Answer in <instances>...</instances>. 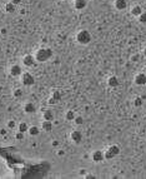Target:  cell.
Returning <instances> with one entry per match:
<instances>
[{
    "label": "cell",
    "mask_w": 146,
    "mask_h": 179,
    "mask_svg": "<svg viewBox=\"0 0 146 179\" xmlns=\"http://www.w3.org/2000/svg\"><path fill=\"white\" fill-rule=\"evenodd\" d=\"M64 1H69V0H64Z\"/></svg>",
    "instance_id": "37"
},
{
    "label": "cell",
    "mask_w": 146,
    "mask_h": 179,
    "mask_svg": "<svg viewBox=\"0 0 146 179\" xmlns=\"http://www.w3.org/2000/svg\"><path fill=\"white\" fill-rule=\"evenodd\" d=\"M20 81H21V84L24 87H31V85H34V83H35V78H34L33 74L25 71V73H23L20 75Z\"/></svg>",
    "instance_id": "3"
},
{
    "label": "cell",
    "mask_w": 146,
    "mask_h": 179,
    "mask_svg": "<svg viewBox=\"0 0 146 179\" xmlns=\"http://www.w3.org/2000/svg\"><path fill=\"white\" fill-rule=\"evenodd\" d=\"M60 99H61V92L60 90H53V94L51 97L49 98V104L50 105H54L60 101Z\"/></svg>",
    "instance_id": "7"
},
{
    "label": "cell",
    "mask_w": 146,
    "mask_h": 179,
    "mask_svg": "<svg viewBox=\"0 0 146 179\" xmlns=\"http://www.w3.org/2000/svg\"><path fill=\"white\" fill-rule=\"evenodd\" d=\"M18 130H19V132H23V133H26L28 130H29L28 124H26L25 122H21V123H19V125H18Z\"/></svg>",
    "instance_id": "21"
},
{
    "label": "cell",
    "mask_w": 146,
    "mask_h": 179,
    "mask_svg": "<svg viewBox=\"0 0 146 179\" xmlns=\"http://www.w3.org/2000/svg\"><path fill=\"white\" fill-rule=\"evenodd\" d=\"M16 127H18V124H16V122L14 120V119H10V120L7 122V128H8V129L14 130Z\"/></svg>",
    "instance_id": "23"
},
{
    "label": "cell",
    "mask_w": 146,
    "mask_h": 179,
    "mask_svg": "<svg viewBox=\"0 0 146 179\" xmlns=\"http://www.w3.org/2000/svg\"><path fill=\"white\" fill-rule=\"evenodd\" d=\"M8 134V132H7V129H0V135H7Z\"/></svg>",
    "instance_id": "30"
},
{
    "label": "cell",
    "mask_w": 146,
    "mask_h": 179,
    "mask_svg": "<svg viewBox=\"0 0 146 179\" xmlns=\"http://www.w3.org/2000/svg\"><path fill=\"white\" fill-rule=\"evenodd\" d=\"M3 15V10H1V8H0V16Z\"/></svg>",
    "instance_id": "35"
},
{
    "label": "cell",
    "mask_w": 146,
    "mask_h": 179,
    "mask_svg": "<svg viewBox=\"0 0 146 179\" xmlns=\"http://www.w3.org/2000/svg\"><path fill=\"white\" fill-rule=\"evenodd\" d=\"M145 71H146V68H145Z\"/></svg>",
    "instance_id": "38"
},
{
    "label": "cell",
    "mask_w": 146,
    "mask_h": 179,
    "mask_svg": "<svg viewBox=\"0 0 146 179\" xmlns=\"http://www.w3.org/2000/svg\"><path fill=\"white\" fill-rule=\"evenodd\" d=\"M144 104V99L141 97H136L134 99V106H136V108H140V106H142Z\"/></svg>",
    "instance_id": "22"
},
{
    "label": "cell",
    "mask_w": 146,
    "mask_h": 179,
    "mask_svg": "<svg viewBox=\"0 0 146 179\" xmlns=\"http://www.w3.org/2000/svg\"><path fill=\"white\" fill-rule=\"evenodd\" d=\"M70 139L72 140V143H75V144H80V142L82 140V133L80 130H72L70 133Z\"/></svg>",
    "instance_id": "6"
},
{
    "label": "cell",
    "mask_w": 146,
    "mask_h": 179,
    "mask_svg": "<svg viewBox=\"0 0 146 179\" xmlns=\"http://www.w3.org/2000/svg\"><path fill=\"white\" fill-rule=\"evenodd\" d=\"M35 63H36V59H35V55H33V54H26L23 58V64H24V67H26V68L34 67Z\"/></svg>",
    "instance_id": "4"
},
{
    "label": "cell",
    "mask_w": 146,
    "mask_h": 179,
    "mask_svg": "<svg viewBox=\"0 0 146 179\" xmlns=\"http://www.w3.org/2000/svg\"><path fill=\"white\" fill-rule=\"evenodd\" d=\"M91 159H93V162L95 163H100L104 160V152L102 150H94L91 153Z\"/></svg>",
    "instance_id": "9"
},
{
    "label": "cell",
    "mask_w": 146,
    "mask_h": 179,
    "mask_svg": "<svg viewBox=\"0 0 146 179\" xmlns=\"http://www.w3.org/2000/svg\"><path fill=\"white\" fill-rule=\"evenodd\" d=\"M112 158H115V156L114 154L109 150V149H106V150L104 152V159H106V160H110V159H112Z\"/></svg>",
    "instance_id": "24"
},
{
    "label": "cell",
    "mask_w": 146,
    "mask_h": 179,
    "mask_svg": "<svg viewBox=\"0 0 146 179\" xmlns=\"http://www.w3.org/2000/svg\"><path fill=\"white\" fill-rule=\"evenodd\" d=\"M142 53H144V56H146V46L144 48V50H142Z\"/></svg>",
    "instance_id": "34"
},
{
    "label": "cell",
    "mask_w": 146,
    "mask_h": 179,
    "mask_svg": "<svg viewBox=\"0 0 146 179\" xmlns=\"http://www.w3.org/2000/svg\"><path fill=\"white\" fill-rule=\"evenodd\" d=\"M75 40H76V43L80 44V45H88V44H90V41H91V34L86 30V29L79 30L76 33Z\"/></svg>",
    "instance_id": "2"
},
{
    "label": "cell",
    "mask_w": 146,
    "mask_h": 179,
    "mask_svg": "<svg viewBox=\"0 0 146 179\" xmlns=\"http://www.w3.org/2000/svg\"><path fill=\"white\" fill-rule=\"evenodd\" d=\"M41 129L44 130V132H51V130H53V122H50V120H44V119H42V122H41Z\"/></svg>",
    "instance_id": "14"
},
{
    "label": "cell",
    "mask_w": 146,
    "mask_h": 179,
    "mask_svg": "<svg viewBox=\"0 0 146 179\" xmlns=\"http://www.w3.org/2000/svg\"><path fill=\"white\" fill-rule=\"evenodd\" d=\"M42 119H44V120H50V122H53L54 119H55V114H54L53 110L46 109V110H44V113H42Z\"/></svg>",
    "instance_id": "13"
},
{
    "label": "cell",
    "mask_w": 146,
    "mask_h": 179,
    "mask_svg": "<svg viewBox=\"0 0 146 179\" xmlns=\"http://www.w3.org/2000/svg\"><path fill=\"white\" fill-rule=\"evenodd\" d=\"M4 11H5V13H8V14L14 13V11H16V5L13 4L11 1H9V3H7L4 5Z\"/></svg>",
    "instance_id": "15"
},
{
    "label": "cell",
    "mask_w": 146,
    "mask_h": 179,
    "mask_svg": "<svg viewBox=\"0 0 146 179\" xmlns=\"http://www.w3.org/2000/svg\"><path fill=\"white\" fill-rule=\"evenodd\" d=\"M134 83H135L136 85L139 87H142L146 84V73H139L135 75V78H134Z\"/></svg>",
    "instance_id": "8"
},
{
    "label": "cell",
    "mask_w": 146,
    "mask_h": 179,
    "mask_svg": "<svg viewBox=\"0 0 146 179\" xmlns=\"http://www.w3.org/2000/svg\"><path fill=\"white\" fill-rule=\"evenodd\" d=\"M9 73L11 76H14V78H18V76H20L24 71H23V68L20 67L19 64H14V65H11L10 67V70H9Z\"/></svg>",
    "instance_id": "5"
},
{
    "label": "cell",
    "mask_w": 146,
    "mask_h": 179,
    "mask_svg": "<svg viewBox=\"0 0 146 179\" xmlns=\"http://www.w3.org/2000/svg\"><path fill=\"white\" fill-rule=\"evenodd\" d=\"M53 145H54V147H56V145H59V142H56V140H55V142H53Z\"/></svg>",
    "instance_id": "33"
},
{
    "label": "cell",
    "mask_w": 146,
    "mask_h": 179,
    "mask_svg": "<svg viewBox=\"0 0 146 179\" xmlns=\"http://www.w3.org/2000/svg\"><path fill=\"white\" fill-rule=\"evenodd\" d=\"M139 21L142 23V24H146V11H142L141 14L139 16Z\"/></svg>",
    "instance_id": "27"
},
{
    "label": "cell",
    "mask_w": 146,
    "mask_h": 179,
    "mask_svg": "<svg viewBox=\"0 0 146 179\" xmlns=\"http://www.w3.org/2000/svg\"><path fill=\"white\" fill-rule=\"evenodd\" d=\"M74 123H75L76 125H82V124H84V118H82L81 115H76L75 119H74Z\"/></svg>",
    "instance_id": "26"
},
{
    "label": "cell",
    "mask_w": 146,
    "mask_h": 179,
    "mask_svg": "<svg viewBox=\"0 0 146 179\" xmlns=\"http://www.w3.org/2000/svg\"><path fill=\"white\" fill-rule=\"evenodd\" d=\"M23 109H24V112H25L26 114H34V113L36 112V105L34 103H31V101H28V103L24 104Z\"/></svg>",
    "instance_id": "10"
},
{
    "label": "cell",
    "mask_w": 146,
    "mask_h": 179,
    "mask_svg": "<svg viewBox=\"0 0 146 179\" xmlns=\"http://www.w3.org/2000/svg\"><path fill=\"white\" fill-rule=\"evenodd\" d=\"M35 59L38 63H45L49 59H51L54 55V51L50 49V48H40L35 51Z\"/></svg>",
    "instance_id": "1"
},
{
    "label": "cell",
    "mask_w": 146,
    "mask_h": 179,
    "mask_svg": "<svg viewBox=\"0 0 146 179\" xmlns=\"http://www.w3.org/2000/svg\"><path fill=\"white\" fill-rule=\"evenodd\" d=\"M88 3L85 1V0H74V8L76 10H84L86 8Z\"/></svg>",
    "instance_id": "16"
},
{
    "label": "cell",
    "mask_w": 146,
    "mask_h": 179,
    "mask_svg": "<svg viewBox=\"0 0 146 179\" xmlns=\"http://www.w3.org/2000/svg\"><path fill=\"white\" fill-rule=\"evenodd\" d=\"M13 95H14V98H21L23 97V90L20 88H16V89H14Z\"/></svg>",
    "instance_id": "25"
},
{
    "label": "cell",
    "mask_w": 146,
    "mask_h": 179,
    "mask_svg": "<svg viewBox=\"0 0 146 179\" xmlns=\"http://www.w3.org/2000/svg\"><path fill=\"white\" fill-rule=\"evenodd\" d=\"M94 1H96V0H94Z\"/></svg>",
    "instance_id": "39"
},
{
    "label": "cell",
    "mask_w": 146,
    "mask_h": 179,
    "mask_svg": "<svg viewBox=\"0 0 146 179\" xmlns=\"http://www.w3.org/2000/svg\"><path fill=\"white\" fill-rule=\"evenodd\" d=\"M28 133H29V135H31V136H36V135H39V134H40V128H39V127H36V125L29 127Z\"/></svg>",
    "instance_id": "18"
},
{
    "label": "cell",
    "mask_w": 146,
    "mask_h": 179,
    "mask_svg": "<svg viewBox=\"0 0 146 179\" xmlns=\"http://www.w3.org/2000/svg\"><path fill=\"white\" fill-rule=\"evenodd\" d=\"M107 85L110 87V88H118L120 85V80L118 76H115V75H111L110 78L107 79Z\"/></svg>",
    "instance_id": "12"
},
{
    "label": "cell",
    "mask_w": 146,
    "mask_h": 179,
    "mask_svg": "<svg viewBox=\"0 0 146 179\" xmlns=\"http://www.w3.org/2000/svg\"><path fill=\"white\" fill-rule=\"evenodd\" d=\"M75 117H76V114H75V112L74 110H68L65 113V119L68 122H74V119H75Z\"/></svg>",
    "instance_id": "19"
},
{
    "label": "cell",
    "mask_w": 146,
    "mask_h": 179,
    "mask_svg": "<svg viewBox=\"0 0 146 179\" xmlns=\"http://www.w3.org/2000/svg\"><path fill=\"white\" fill-rule=\"evenodd\" d=\"M142 8L140 7V5H134V7L131 8V10H130V13H131V15L132 16H136V18H139L140 16V14L142 13Z\"/></svg>",
    "instance_id": "17"
},
{
    "label": "cell",
    "mask_w": 146,
    "mask_h": 179,
    "mask_svg": "<svg viewBox=\"0 0 146 179\" xmlns=\"http://www.w3.org/2000/svg\"><path fill=\"white\" fill-rule=\"evenodd\" d=\"M10 1L13 3V4H15V5H19V4H21L23 0H10Z\"/></svg>",
    "instance_id": "29"
},
{
    "label": "cell",
    "mask_w": 146,
    "mask_h": 179,
    "mask_svg": "<svg viewBox=\"0 0 146 179\" xmlns=\"http://www.w3.org/2000/svg\"><path fill=\"white\" fill-rule=\"evenodd\" d=\"M114 7L116 10H125L127 8V1L126 0H115L114 1Z\"/></svg>",
    "instance_id": "11"
},
{
    "label": "cell",
    "mask_w": 146,
    "mask_h": 179,
    "mask_svg": "<svg viewBox=\"0 0 146 179\" xmlns=\"http://www.w3.org/2000/svg\"><path fill=\"white\" fill-rule=\"evenodd\" d=\"M85 174H86V170L81 169V170H80V175H84V177H85Z\"/></svg>",
    "instance_id": "32"
},
{
    "label": "cell",
    "mask_w": 146,
    "mask_h": 179,
    "mask_svg": "<svg viewBox=\"0 0 146 179\" xmlns=\"http://www.w3.org/2000/svg\"><path fill=\"white\" fill-rule=\"evenodd\" d=\"M85 1H86V3H89V1H90V0H85Z\"/></svg>",
    "instance_id": "36"
},
{
    "label": "cell",
    "mask_w": 146,
    "mask_h": 179,
    "mask_svg": "<svg viewBox=\"0 0 146 179\" xmlns=\"http://www.w3.org/2000/svg\"><path fill=\"white\" fill-rule=\"evenodd\" d=\"M56 154H58L59 157H64V156H65V152H64V150H58Z\"/></svg>",
    "instance_id": "31"
},
{
    "label": "cell",
    "mask_w": 146,
    "mask_h": 179,
    "mask_svg": "<svg viewBox=\"0 0 146 179\" xmlns=\"http://www.w3.org/2000/svg\"><path fill=\"white\" fill-rule=\"evenodd\" d=\"M24 134H25V133L19 132V130H18L16 134H15V139H16V140H23V139H24Z\"/></svg>",
    "instance_id": "28"
},
{
    "label": "cell",
    "mask_w": 146,
    "mask_h": 179,
    "mask_svg": "<svg viewBox=\"0 0 146 179\" xmlns=\"http://www.w3.org/2000/svg\"><path fill=\"white\" fill-rule=\"evenodd\" d=\"M107 149H109V150H110V152L114 154L115 157H116V156H119V154H120V147H119L118 144H112V145H110V147H109Z\"/></svg>",
    "instance_id": "20"
}]
</instances>
